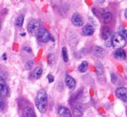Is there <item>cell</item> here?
<instances>
[{
    "label": "cell",
    "mask_w": 127,
    "mask_h": 117,
    "mask_svg": "<svg viewBox=\"0 0 127 117\" xmlns=\"http://www.w3.org/2000/svg\"><path fill=\"white\" fill-rule=\"evenodd\" d=\"M35 106L41 113H44L48 107V95L45 90H40L35 97Z\"/></svg>",
    "instance_id": "1"
},
{
    "label": "cell",
    "mask_w": 127,
    "mask_h": 117,
    "mask_svg": "<svg viewBox=\"0 0 127 117\" xmlns=\"http://www.w3.org/2000/svg\"><path fill=\"white\" fill-rule=\"evenodd\" d=\"M111 44L113 47L116 48H122L126 45V40L120 35L119 33H117L112 37Z\"/></svg>",
    "instance_id": "2"
},
{
    "label": "cell",
    "mask_w": 127,
    "mask_h": 117,
    "mask_svg": "<svg viewBox=\"0 0 127 117\" xmlns=\"http://www.w3.org/2000/svg\"><path fill=\"white\" fill-rule=\"evenodd\" d=\"M36 37L38 39V40L42 43H46L50 40L51 36L49 32L46 29H40L38 31V33L36 34Z\"/></svg>",
    "instance_id": "3"
},
{
    "label": "cell",
    "mask_w": 127,
    "mask_h": 117,
    "mask_svg": "<svg viewBox=\"0 0 127 117\" xmlns=\"http://www.w3.org/2000/svg\"><path fill=\"white\" fill-rule=\"evenodd\" d=\"M27 29H28V32L30 35H35L38 33L39 29H40V23H39V22L37 20L33 19V20H31L29 22Z\"/></svg>",
    "instance_id": "4"
},
{
    "label": "cell",
    "mask_w": 127,
    "mask_h": 117,
    "mask_svg": "<svg viewBox=\"0 0 127 117\" xmlns=\"http://www.w3.org/2000/svg\"><path fill=\"white\" fill-rule=\"evenodd\" d=\"M8 86L2 77H0V97L5 98L8 96Z\"/></svg>",
    "instance_id": "5"
},
{
    "label": "cell",
    "mask_w": 127,
    "mask_h": 117,
    "mask_svg": "<svg viewBox=\"0 0 127 117\" xmlns=\"http://www.w3.org/2000/svg\"><path fill=\"white\" fill-rule=\"evenodd\" d=\"M116 96L118 98L122 100L123 102H127V89L125 87H119L116 90Z\"/></svg>",
    "instance_id": "6"
},
{
    "label": "cell",
    "mask_w": 127,
    "mask_h": 117,
    "mask_svg": "<svg viewBox=\"0 0 127 117\" xmlns=\"http://www.w3.org/2000/svg\"><path fill=\"white\" fill-rule=\"evenodd\" d=\"M72 23L74 24L75 27H81L83 25L84 22L82 17L79 15L78 13H74L72 16Z\"/></svg>",
    "instance_id": "7"
},
{
    "label": "cell",
    "mask_w": 127,
    "mask_h": 117,
    "mask_svg": "<svg viewBox=\"0 0 127 117\" xmlns=\"http://www.w3.org/2000/svg\"><path fill=\"white\" fill-rule=\"evenodd\" d=\"M58 115L60 117H72L71 112L67 108L61 106L58 109Z\"/></svg>",
    "instance_id": "8"
},
{
    "label": "cell",
    "mask_w": 127,
    "mask_h": 117,
    "mask_svg": "<svg viewBox=\"0 0 127 117\" xmlns=\"http://www.w3.org/2000/svg\"><path fill=\"white\" fill-rule=\"evenodd\" d=\"M65 83L67 84V86L68 87L70 90H74L76 86V81L74 80V78H72L71 76L67 75L65 78Z\"/></svg>",
    "instance_id": "9"
},
{
    "label": "cell",
    "mask_w": 127,
    "mask_h": 117,
    "mask_svg": "<svg viewBox=\"0 0 127 117\" xmlns=\"http://www.w3.org/2000/svg\"><path fill=\"white\" fill-rule=\"evenodd\" d=\"M114 57L119 60H125L126 58V54L122 48H119L114 53Z\"/></svg>",
    "instance_id": "10"
},
{
    "label": "cell",
    "mask_w": 127,
    "mask_h": 117,
    "mask_svg": "<svg viewBox=\"0 0 127 117\" xmlns=\"http://www.w3.org/2000/svg\"><path fill=\"white\" fill-rule=\"evenodd\" d=\"M93 53L98 58H103L105 54V52L102 47H98V46H95V47L93 48Z\"/></svg>",
    "instance_id": "11"
},
{
    "label": "cell",
    "mask_w": 127,
    "mask_h": 117,
    "mask_svg": "<svg viewBox=\"0 0 127 117\" xmlns=\"http://www.w3.org/2000/svg\"><path fill=\"white\" fill-rule=\"evenodd\" d=\"M94 33V29L92 25H90V24L85 25L83 27V29H82V34H83L84 35L89 36V35H92Z\"/></svg>",
    "instance_id": "12"
},
{
    "label": "cell",
    "mask_w": 127,
    "mask_h": 117,
    "mask_svg": "<svg viewBox=\"0 0 127 117\" xmlns=\"http://www.w3.org/2000/svg\"><path fill=\"white\" fill-rule=\"evenodd\" d=\"M100 35H101V38L103 40H108L111 36V30L109 28L107 27H103L101 29V33H100Z\"/></svg>",
    "instance_id": "13"
},
{
    "label": "cell",
    "mask_w": 127,
    "mask_h": 117,
    "mask_svg": "<svg viewBox=\"0 0 127 117\" xmlns=\"http://www.w3.org/2000/svg\"><path fill=\"white\" fill-rule=\"evenodd\" d=\"M24 117H35V112H34L33 109L30 107H26L25 109H24Z\"/></svg>",
    "instance_id": "14"
},
{
    "label": "cell",
    "mask_w": 127,
    "mask_h": 117,
    "mask_svg": "<svg viewBox=\"0 0 127 117\" xmlns=\"http://www.w3.org/2000/svg\"><path fill=\"white\" fill-rule=\"evenodd\" d=\"M103 17V21L105 24L111 22L112 20V15L111 12H105V13L103 14V17Z\"/></svg>",
    "instance_id": "15"
},
{
    "label": "cell",
    "mask_w": 127,
    "mask_h": 117,
    "mask_svg": "<svg viewBox=\"0 0 127 117\" xmlns=\"http://www.w3.org/2000/svg\"><path fill=\"white\" fill-rule=\"evenodd\" d=\"M95 71H96V73L97 75L100 76V75H103L104 73V67H103V65L99 62L95 64Z\"/></svg>",
    "instance_id": "16"
},
{
    "label": "cell",
    "mask_w": 127,
    "mask_h": 117,
    "mask_svg": "<svg viewBox=\"0 0 127 117\" xmlns=\"http://www.w3.org/2000/svg\"><path fill=\"white\" fill-rule=\"evenodd\" d=\"M42 69L40 66L35 67V69L33 71V77L35 79H38L42 76Z\"/></svg>",
    "instance_id": "17"
},
{
    "label": "cell",
    "mask_w": 127,
    "mask_h": 117,
    "mask_svg": "<svg viewBox=\"0 0 127 117\" xmlns=\"http://www.w3.org/2000/svg\"><path fill=\"white\" fill-rule=\"evenodd\" d=\"M24 15H20L16 20V26L17 27H22L23 24H24Z\"/></svg>",
    "instance_id": "18"
},
{
    "label": "cell",
    "mask_w": 127,
    "mask_h": 117,
    "mask_svg": "<svg viewBox=\"0 0 127 117\" xmlns=\"http://www.w3.org/2000/svg\"><path fill=\"white\" fill-rule=\"evenodd\" d=\"M87 67H88V64H87V61H83L79 66V71L80 72H86L87 70Z\"/></svg>",
    "instance_id": "19"
},
{
    "label": "cell",
    "mask_w": 127,
    "mask_h": 117,
    "mask_svg": "<svg viewBox=\"0 0 127 117\" xmlns=\"http://www.w3.org/2000/svg\"><path fill=\"white\" fill-rule=\"evenodd\" d=\"M62 53V58H63V60L65 62H67L68 61V54H67V48H66V47H63Z\"/></svg>",
    "instance_id": "20"
},
{
    "label": "cell",
    "mask_w": 127,
    "mask_h": 117,
    "mask_svg": "<svg viewBox=\"0 0 127 117\" xmlns=\"http://www.w3.org/2000/svg\"><path fill=\"white\" fill-rule=\"evenodd\" d=\"M33 65H34V63H33L32 60H29V61H27L26 64H25L26 69L27 70H30V69L32 68V66H33Z\"/></svg>",
    "instance_id": "21"
},
{
    "label": "cell",
    "mask_w": 127,
    "mask_h": 117,
    "mask_svg": "<svg viewBox=\"0 0 127 117\" xmlns=\"http://www.w3.org/2000/svg\"><path fill=\"white\" fill-rule=\"evenodd\" d=\"M74 116L75 117H80L82 116V112L78 109H74Z\"/></svg>",
    "instance_id": "22"
},
{
    "label": "cell",
    "mask_w": 127,
    "mask_h": 117,
    "mask_svg": "<svg viewBox=\"0 0 127 117\" xmlns=\"http://www.w3.org/2000/svg\"><path fill=\"white\" fill-rule=\"evenodd\" d=\"M5 108V102L0 99V110H3Z\"/></svg>",
    "instance_id": "23"
},
{
    "label": "cell",
    "mask_w": 127,
    "mask_h": 117,
    "mask_svg": "<svg viewBox=\"0 0 127 117\" xmlns=\"http://www.w3.org/2000/svg\"><path fill=\"white\" fill-rule=\"evenodd\" d=\"M111 77H112V82L113 83V84H115V83L117 82V79H118L117 76H116L114 73H112L111 74Z\"/></svg>",
    "instance_id": "24"
},
{
    "label": "cell",
    "mask_w": 127,
    "mask_h": 117,
    "mask_svg": "<svg viewBox=\"0 0 127 117\" xmlns=\"http://www.w3.org/2000/svg\"><path fill=\"white\" fill-rule=\"evenodd\" d=\"M119 34H120V35H122V36L124 37L125 39L127 38V30H126V29H123L122 31H121Z\"/></svg>",
    "instance_id": "25"
},
{
    "label": "cell",
    "mask_w": 127,
    "mask_h": 117,
    "mask_svg": "<svg viewBox=\"0 0 127 117\" xmlns=\"http://www.w3.org/2000/svg\"><path fill=\"white\" fill-rule=\"evenodd\" d=\"M48 79H49V83H52V82H54V80H55V78L49 74V75H48Z\"/></svg>",
    "instance_id": "26"
},
{
    "label": "cell",
    "mask_w": 127,
    "mask_h": 117,
    "mask_svg": "<svg viewBox=\"0 0 127 117\" xmlns=\"http://www.w3.org/2000/svg\"><path fill=\"white\" fill-rule=\"evenodd\" d=\"M125 17H126V18L127 19V10H126V12H125Z\"/></svg>",
    "instance_id": "27"
},
{
    "label": "cell",
    "mask_w": 127,
    "mask_h": 117,
    "mask_svg": "<svg viewBox=\"0 0 127 117\" xmlns=\"http://www.w3.org/2000/svg\"><path fill=\"white\" fill-rule=\"evenodd\" d=\"M3 59H6V55H5V54H3Z\"/></svg>",
    "instance_id": "28"
}]
</instances>
